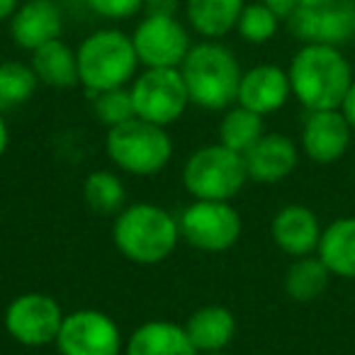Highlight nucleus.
Segmentation results:
<instances>
[{
	"instance_id": "29",
	"label": "nucleus",
	"mask_w": 355,
	"mask_h": 355,
	"mask_svg": "<svg viewBox=\"0 0 355 355\" xmlns=\"http://www.w3.org/2000/svg\"><path fill=\"white\" fill-rule=\"evenodd\" d=\"M85 6L103 20L122 22L144 12V0H85Z\"/></svg>"
},
{
	"instance_id": "19",
	"label": "nucleus",
	"mask_w": 355,
	"mask_h": 355,
	"mask_svg": "<svg viewBox=\"0 0 355 355\" xmlns=\"http://www.w3.org/2000/svg\"><path fill=\"white\" fill-rule=\"evenodd\" d=\"M183 329L198 348V353H219V350H227V345L234 340L236 319L227 306L207 304L193 311L183 324Z\"/></svg>"
},
{
	"instance_id": "35",
	"label": "nucleus",
	"mask_w": 355,
	"mask_h": 355,
	"mask_svg": "<svg viewBox=\"0 0 355 355\" xmlns=\"http://www.w3.org/2000/svg\"><path fill=\"white\" fill-rule=\"evenodd\" d=\"M329 0H297V8H314V6H324Z\"/></svg>"
},
{
	"instance_id": "36",
	"label": "nucleus",
	"mask_w": 355,
	"mask_h": 355,
	"mask_svg": "<svg viewBox=\"0 0 355 355\" xmlns=\"http://www.w3.org/2000/svg\"><path fill=\"white\" fill-rule=\"evenodd\" d=\"M200 355H229V353H224V350H219V353H200Z\"/></svg>"
},
{
	"instance_id": "10",
	"label": "nucleus",
	"mask_w": 355,
	"mask_h": 355,
	"mask_svg": "<svg viewBox=\"0 0 355 355\" xmlns=\"http://www.w3.org/2000/svg\"><path fill=\"white\" fill-rule=\"evenodd\" d=\"M64 316L54 297L44 292H25L8 304L6 331L27 348H42L56 343Z\"/></svg>"
},
{
	"instance_id": "25",
	"label": "nucleus",
	"mask_w": 355,
	"mask_h": 355,
	"mask_svg": "<svg viewBox=\"0 0 355 355\" xmlns=\"http://www.w3.org/2000/svg\"><path fill=\"white\" fill-rule=\"evenodd\" d=\"M83 200L98 214H119L127 202V188L112 171H95L85 178Z\"/></svg>"
},
{
	"instance_id": "3",
	"label": "nucleus",
	"mask_w": 355,
	"mask_h": 355,
	"mask_svg": "<svg viewBox=\"0 0 355 355\" xmlns=\"http://www.w3.org/2000/svg\"><path fill=\"white\" fill-rule=\"evenodd\" d=\"M180 229L168 209L151 202H134L117 214L112 241L127 261L139 266L163 263L178 246Z\"/></svg>"
},
{
	"instance_id": "23",
	"label": "nucleus",
	"mask_w": 355,
	"mask_h": 355,
	"mask_svg": "<svg viewBox=\"0 0 355 355\" xmlns=\"http://www.w3.org/2000/svg\"><path fill=\"white\" fill-rule=\"evenodd\" d=\"M331 270L324 266L319 256H302L287 268L285 292L295 302H314L329 287Z\"/></svg>"
},
{
	"instance_id": "22",
	"label": "nucleus",
	"mask_w": 355,
	"mask_h": 355,
	"mask_svg": "<svg viewBox=\"0 0 355 355\" xmlns=\"http://www.w3.org/2000/svg\"><path fill=\"white\" fill-rule=\"evenodd\" d=\"M32 71L37 73L40 83L51 85V88H73L80 83L78 78V61H76V51L66 44L64 40H51L42 44L40 49L32 51L30 61Z\"/></svg>"
},
{
	"instance_id": "12",
	"label": "nucleus",
	"mask_w": 355,
	"mask_h": 355,
	"mask_svg": "<svg viewBox=\"0 0 355 355\" xmlns=\"http://www.w3.org/2000/svg\"><path fill=\"white\" fill-rule=\"evenodd\" d=\"M287 25L304 44L340 46L355 37V0H329L324 6L297 8L287 17Z\"/></svg>"
},
{
	"instance_id": "18",
	"label": "nucleus",
	"mask_w": 355,
	"mask_h": 355,
	"mask_svg": "<svg viewBox=\"0 0 355 355\" xmlns=\"http://www.w3.org/2000/svg\"><path fill=\"white\" fill-rule=\"evenodd\" d=\"M124 355H200L183 326L153 319L141 324L124 345Z\"/></svg>"
},
{
	"instance_id": "6",
	"label": "nucleus",
	"mask_w": 355,
	"mask_h": 355,
	"mask_svg": "<svg viewBox=\"0 0 355 355\" xmlns=\"http://www.w3.org/2000/svg\"><path fill=\"white\" fill-rule=\"evenodd\" d=\"M248 173L241 153L224 144H209L193 153L183 166V185L195 200L229 202L241 193Z\"/></svg>"
},
{
	"instance_id": "16",
	"label": "nucleus",
	"mask_w": 355,
	"mask_h": 355,
	"mask_svg": "<svg viewBox=\"0 0 355 355\" xmlns=\"http://www.w3.org/2000/svg\"><path fill=\"white\" fill-rule=\"evenodd\" d=\"M10 37L20 49L35 51L51 40H59L64 15L54 0H25L10 17Z\"/></svg>"
},
{
	"instance_id": "1",
	"label": "nucleus",
	"mask_w": 355,
	"mask_h": 355,
	"mask_svg": "<svg viewBox=\"0 0 355 355\" xmlns=\"http://www.w3.org/2000/svg\"><path fill=\"white\" fill-rule=\"evenodd\" d=\"M292 95L304 105L306 112L340 110L343 98L353 83V69L338 46L304 44L287 69Z\"/></svg>"
},
{
	"instance_id": "26",
	"label": "nucleus",
	"mask_w": 355,
	"mask_h": 355,
	"mask_svg": "<svg viewBox=\"0 0 355 355\" xmlns=\"http://www.w3.org/2000/svg\"><path fill=\"white\" fill-rule=\"evenodd\" d=\"M40 78L30 64L22 61H3L0 64V112L20 107L37 93Z\"/></svg>"
},
{
	"instance_id": "4",
	"label": "nucleus",
	"mask_w": 355,
	"mask_h": 355,
	"mask_svg": "<svg viewBox=\"0 0 355 355\" xmlns=\"http://www.w3.org/2000/svg\"><path fill=\"white\" fill-rule=\"evenodd\" d=\"M78 61L80 85L90 95H98L103 90L124 88L129 80L137 78L139 56L134 51V42L122 30H95L88 35L76 49Z\"/></svg>"
},
{
	"instance_id": "20",
	"label": "nucleus",
	"mask_w": 355,
	"mask_h": 355,
	"mask_svg": "<svg viewBox=\"0 0 355 355\" xmlns=\"http://www.w3.org/2000/svg\"><path fill=\"white\" fill-rule=\"evenodd\" d=\"M243 8L246 0H185V17L195 35L205 40H222L236 30Z\"/></svg>"
},
{
	"instance_id": "34",
	"label": "nucleus",
	"mask_w": 355,
	"mask_h": 355,
	"mask_svg": "<svg viewBox=\"0 0 355 355\" xmlns=\"http://www.w3.org/2000/svg\"><path fill=\"white\" fill-rule=\"evenodd\" d=\"M8 144H10V132H8L6 117H3V112H0V158L6 156V151H8Z\"/></svg>"
},
{
	"instance_id": "7",
	"label": "nucleus",
	"mask_w": 355,
	"mask_h": 355,
	"mask_svg": "<svg viewBox=\"0 0 355 355\" xmlns=\"http://www.w3.org/2000/svg\"><path fill=\"white\" fill-rule=\"evenodd\" d=\"M129 90L137 117L161 127L178 122L190 105L180 69H144Z\"/></svg>"
},
{
	"instance_id": "17",
	"label": "nucleus",
	"mask_w": 355,
	"mask_h": 355,
	"mask_svg": "<svg viewBox=\"0 0 355 355\" xmlns=\"http://www.w3.org/2000/svg\"><path fill=\"white\" fill-rule=\"evenodd\" d=\"M321 232L324 229L319 224V217L304 205H287L270 222L275 246L295 258L311 256L319 248Z\"/></svg>"
},
{
	"instance_id": "15",
	"label": "nucleus",
	"mask_w": 355,
	"mask_h": 355,
	"mask_svg": "<svg viewBox=\"0 0 355 355\" xmlns=\"http://www.w3.org/2000/svg\"><path fill=\"white\" fill-rule=\"evenodd\" d=\"M246 173L248 180L263 185L280 183L290 175L300 163V148L285 134H263L246 153Z\"/></svg>"
},
{
	"instance_id": "21",
	"label": "nucleus",
	"mask_w": 355,
	"mask_h": 355,
	"mask_svg": "<svg viewBox=\"0 0 355 355\" xmlns=\"http://www.w3.org/2000/svg\"><path fill=\"white\" fill-rule=\"evenodd\" d=\"M316 256L324 261L331 275L355 280V217L334 219L321 232Z\"/></svg>"
},
{
	"instance_id": "24",
	"label": "nucleus",
	"mask_w": 355,
	"mask_h": 355,
	"mask_svg": "<svg viewBox=\"0 0 355 355\" xmlns=\"http://www.w3.org/2000/svg\"><path fill=\"white\" fill-rule=\"evenodd\" d=\"M263 114L251 112V110L241 107H229L227 114L219 122V144L236 153H246L258 139L263 137Z\"/></svg>"
},
{
	"instance_id": "27",
	"label": "nucleus",
	"mask_w": 355,
	"mask_h": 355,
	"mask_svg": "<svg viewBox=\"0 0 355 355\" xmlns=\"http://www.w3.org/2000/svg\"><path fill=\"white\" fill-rule=\"evenodd\" d=\"M280 30V17L270 8L258 0V3H246L241 10V17L236 22V32L243 42L248 44H266Z\"/></svg>"
},
{
	"instance_id": "8",
	"label": "nucleus",
	"mask_w": 355,
	"mask_h": 355,
	"mask_svg": "<svg viewBox=\"0 0 355 355\" xmlns=\"http://www.w3.org/2000/svg\"><path fill=\"white\" fill-rule=\"evenodd\" d=\"M178 229L190 246L207 253H224L236 246L241 236V214L229 202L195 200L180 212Z\"/></svg>"
},
{
	"instance_id": "28",
	"label": "nucleus",
	"mask_w": 355,
	"mask_h": 355,
	"mask_svg": "<svg viewBox=\"0 0 355 355\" xmlns=\"http://www.w3.org/2000/svg\"><path fill=\"white\" fill-rule=\"evenodd\" d=\"M93 110L95 117L105 124L107 129L124 124L129 119L137 117L134 112V100H132V90L124 85V88H112V90H103V93L93 95Z\"/></svg>"
},
{
	"instance_id": "32",
	"label": "nucleus",
	"mask_w": 355,
	"mask_h": 355,
	"mask_svg": "<svg viewBox=\"0 0 355 355\" xmlns=\"http://www.w3.org/2000/svg\"><path fill=\"white\" fill-rule=\"evenodd\" d=\"M340 112H343V117L348 119V124L353 127V132H355V80L350 83L348 93H345L343 105H340Z\"/></svg>"
},
{
	"instance_id": "11",
	"label": "nucleus",
	"mask_w": 355,
	"mask_h": 355,
	"mask_svg": "<svg viewBox=\"0 0 355 355\" xmlns=\"http://www.w3.org/2000/svg\"><path fill=\"white\" fill-rule=\"evenodd\" d=\"M56 348L61 355H119L122 334L105 311L78 309L64 316Z\"/></svg>"
},
{
	"instance_id": "5",
	"label": "nucleus",
	"mask_w": 355,
	"mask_h": 355,
	"mask_svg": "<svg viewBox=\"0 0 355 355\" xmlns=\"http://www.w3.org/2000/svg\"><path fill=\"white\" fill-rule=\"evenodd\" d=\"M105 151L114 166L132 175H156L171 163L173 139L161 124L134 117L107 129Z\"/></svg>"
},
{
	"instance_id": "33",
	"label": "nucleus",
	"mask_w": 355,
	"mask_h": 355,
	"mask_svg": "<svg viewBox=\"0 0 355 355\" xmlns=\"http://www.w3.org/2000/svg\"><path fill=\"white\" fill-rule=\"evenodd\" d=\"M22 0H0V22H10V17L17 12Z\"/></svg>"
},
{
	"instance_id": "30",
	"label": "nucleus",
	"mask_w": 355,
	"mask_h": 355,
	"mask_svg": "<svg viewBox=\"0 0 355 355\" xmlns=\"http://www.w3.org/2000/svg\"><path fill=\"white\" fill-rule=\"evenodd\" d=\"M178 0H144V15H175Z\"/></svg>"
},
{
	"instance_id": "9",
	"label": "nucleus",
	"mask_w": 355,
	"mask_h": 355,
	"mask_svg": "<svg viewBox=\"0 0 355 355\" xmlns=\"http://www.w3.org/2000/svg\"><path fill=\"white\" fill-rule=\"evenodd\" d=\"M132 42L144 69H180L193 49L188 27L175 15H144Z\"/></svg>"
},
{
	"instance_id": "31",
	"label": "nucleus",
	"mask_w": 355,
	"mask_h": 355,
	"mask_svg": "<svg viewBox=\"0 0 355 355\" xmlns=\"http://www.w3.org/2000/svg\"><path fill=\"white\" fill-rule=\"evenodd\" d=\"M263 3H266L280 20H287V17L297 10V0H263Z\"/></svg>"
},
{
	"instance_id": "14",
	"label": "nucleus",
	"mask_w": 355,
	"mask_h": 355,
	"mask_svg": "<svg viewBox=\"0 0 355 355\" xmlns=\"http://www.w3.org/2000/svg\"><path fill=\"white\" fill-rule=\"evenodd\" d=\"M292 95L290 76L275 64H258L243 71L236 103L258 114H272L287 105Z\"/></svg>"
},
{
	"instance_id": "13",
	"label": "nucleus",
	"mask_w": 355,
	"mask_h": 355,
	"mask_svg": "<svg viewBox=\"0 0 355 355\" xmlns=\"http://www.w3.org/2000/svg\"><path fill=\"white\" fill-rule=\"evenodd\" d=\"M353 137V127L340 110H316L309 112L302 127V151L319 166H329L345 156Z\"/></svg>"
},
{
	"instance_id": "2",
	"label": "nucleus",
	"mask_w": 355,
	"mask_h": 355,
	"mask_svg": "<svg viewBox=\"0 0 355 355\" xmlns=\"http://www.w3.org/2000/svg\"><path fill=\"white\" fill-rule=\"evenodd\" d=\"M190 103L202 110H227L236 103L239 83H241V66L229 46L217 40H205L193 44L185 61L180 64Z\"/></svg>"
}]
</instances>
